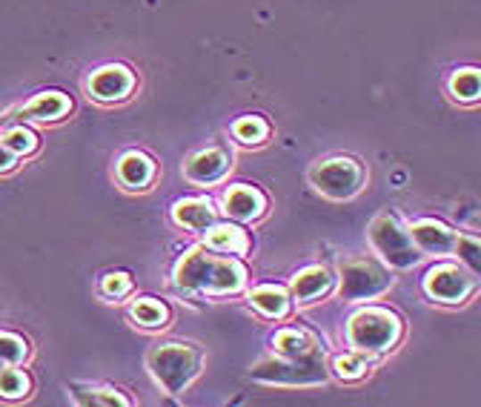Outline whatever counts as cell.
<instances>
[{
    "instance_id": "cell-7",
    "label": "cell",
    "mask_w": 481,
    "mask_h": 407,
    "mask_svg": "<svg viewBox=\"0 0 481 407\" xmlns=\"http://www.w3.org/2000/svg\"><path fill=\"white\" fill-rule=\"evenodd\" d=\"M364 181L361 167L352 158H333L312 170V184L329 198H350L359 193Z\"/></svg>"
},
{
    "instance_id": "cell-3",
    "label": "cell",
    "mask_w": 481,
    "mask_h": 407,
    "mask_svg": "<svg viewBox=\"0 0 481 407\" xmlns=\"http://www.w3.org/2000/svg\"><path fill=\"white\" fill-rule=\"evenodd\" d=\"M149 370L167 393H181L201 370V353L189 345H158L149 353Z\"/></svg>"
},
{
    "instance_id": "cell-30",
    "label": "cell",
    "mask_w": 481,
    "mask_h": 407,
    "mask_svg": "<svg viewBox=\"0 0 481 407\" xmlns=\"http://www.w3.org/2000/svg\"><path fill=\"white\" fill-rule=\"evenodd\" d=\"M15 161H18V155L6 146L4 138H0V172H9L12 167H15Z\"/></svg>"
},
{
    "instance_id": "cell-28",
    "label": "cell",
    "mask_w": 481,
    "mask_h": 407,
    "mask_svg": "<svg viewBox=\"0 0 481 407\" xmlns=\"http://www.w3.org/2000/svg\"><path fill=\"white\" fill-rule=\"evenodd\" d=\"M452 250H456V253L461 255V262L476 273V270H478V262H481V259H478V255H481L478 238H473V236H459L456 244H452Z\"/></svg>"
},
{
    "instance_id": "cell-18",
    "label": "cell",
    "mask_w": 481,
    "mask_h": 407,
    "mask_svg": "<svg viewBox=\"0 0 481 407\" xmlns=\"http://www.w3.org/2000/svg\"><path fill=\"white\" fill-rule=\"evenodd\" d=\"M69 110H72V104H69V98H63L61 92H44V95H37V98H32L21 115L35 118V120H54V118L66 115Z\"/></svg>"
},
{
    "instance_id": "cell-8",
    "label": "cell",
    "mask_w": 481,
    "mask_h": 407,
    "mask_svg": "<svg viewBox=\"0 0 481 407\" xmlns=\"http://www.w3.org/2000/svg\"><path fill=\"white\" fill-rule=\"evenodd\" d=\"M476 287V276L464 273L456 264H435L427 276H424V290L430 298H438L444 304H459Z\"/></svg>"
},
{
    "instance_id": "cell-10",
    "label": "cell",
    "mask_w": 481,
    "mask_h": 407,
    "mask_svg": "<svg viewBox=\"0 0 481 407\" xmlns=\"http://www.w3.org/2000/svg\"><path fill=\"white\" fill-rule=\"evenodd\" d=\"M229 170V155L224 149H203L195 158L187 164V179L195 181V184H212L218 179H224V172Z\"/></svg>"
},
{
    "instance_id": "cell-15",
    "label": "cell",
    "mask_w": 481,
    "mask_h": 407,
    "mask_svg": "<svg viewBox=\"0 0 481 407\" xmlns=\"http://www.w3.org/2000/svg\"><path fill=\"white\" fill-rule=\"evenodd\" d=\"M333 287V276H329L327 267H307L293 278V295L298 302H312V298L324 295Z\"/></svg>"
},
{
    "instance_id": "cell-25",
    "label": "cell",
    "mask_w": 481,
    "mask_h": 407,
    "mask_svg": "<svg viewBox=\"0 0 481 407\" xmlns=\"http://www.w3.org/2000/svg\"><path fill=\"white\" fill-rule=\"evenodd\" d=\"M4 141H6V146L15 155H29V153H35V149H37V135L32 129H23V127L9 129Z\"/></svg>"
},
{
    "instance_id": "cell-1",
    "label": "cell",
    "mask_w": 481,
    "mask_h": 407,
    "mask_svg": "<svg viewBox=\"0 0 481 407\" xmlns=\"http://www.w3.org/2000/svg\"><path fill=\"white\" fill-rule=\"evenodd\" d=\"M246 270L236 259H221V255H210L203 250H192L189 255H184L175 270V281L181 287L212 293V295L241 290Z\"/></svg>"
},
{
    "instance_id": "cell-11",
    "label": "cell",
    "mask_w": 481,
    "mask_h": 407,
    "mask_svg": "<svg viewBox=\"0 0 481 407\" xmlns=\"http://www.w3.org/2000/svg\"><path fill=\"white\" fill-rule=\"evenodd\" d=\"M224 207H227V212L232 215V219L253 221V219H258L261 212H264L267 198L261 195L255 187L238 184V187H232L229 193L224 195Z\"/></svg>"
},
{
    "instance_id": "cell-14",
    "label": "cell",
    "mask_w": 481,
    "mask_h": 407,
    "mask_svg": "<svg viewBox=\"0 0 481 407\" xmlns=\"http://www.w3.org/2000/svg\"><path fill=\"white\" fill-rule=\"evenodd\" d=\"M206 247L215 253H229V255H244L250 250V241L241 227L232 224H212L210 233H206Z\"/></svg>"
},
{
    "instance_id": "cell-12",
    "label": "cell",
    "mask_w": 481,
    "mask_h": 407,
    "mask_svg": "<svg viewBox=\"0 0 481 407\" xmlns=\"http://www.w3.org/2000/svg\"><path fill=\"white\" fill-rule=\"evenodd\" d=\"M410 238L419 244V250H424V253H438V255L450 253L452 244H456V236H452L442 221H430V219L412 224V227H410Z\"/></svg>"
},
{
    "instance_id": "cell-22",
    "label": "cell",
    "mask_w": 481,
    "mask_h": 407,
    "mask_svg": "<svg viewBox=\"0 0 481 407\" xmlns=\"http://www.w3.org/2000/svg\"><path fill=\"white\" fill-rule=\"evenodd\" d=\"M29 393V378H26L23 370H15V368H4L0 370V396L4 399H21Z\"/></svg>"
},
{
    "instance_id": "cell-4",
    "label": "cell",
    "mask_w": 481,
    "mask_h": 407,
    "mask_svg": "<svg viewBox=\"0 0 481 407\" xmlns=\"http://www.w3.org/2000/svg\"><path fill=\"white\" fill-rule=\"evenodd\" d=\"M369 241H373V247L378 250L381 259L390 262L393 267L404 270V267H412L419 262V250L412 247L410 233L390 212L378 215V219L373 221V227H369Z\"/></svg>"
},
{
    "instance_id": "cell-24",
    "label": "cell",
    "mask_w": 481,
    "mask_h": 407,
    "mask_svg": "<svg viewBox=\"0 0 481 407\" xmlns=\"http://www.w3.org/2000/svg\"><path fill=\"white\" fill-rule=\"evenodd\" d=\"M232 132H236V138L244 144H261L270 135V127L264 118H241L238 124L232 127Z\"/></svg>"
},
{
    "instance_id": "cell-20",
    "label": "cell",
    "mask_w": 481,
    "mask_h": 407,
    "mask_svg": "<svg viewBox=\"0 0 481 407\" xmlns=\"http://www.w3.org/2000/svg\"><path fill=\"white\" fill-rule=\"evenodd\" d=\"M132 316L137 324H144V328H161L163 321H167V307L155 298H137L132 304Z\"/></svg>"
},
{
    "instance_id": "cell-23",
    "label": "cell",
    "mask_w": 481,
    "mask_h": 407,
    "mask_svg": "<svg viewBox=\"0 0 481 407\" xmlns=\"http://www.w3.org/2000/svg\"><path fill=\"white\" fill-rule=\"evenodd\" d=\"M75 399L80 404H129L127 396L109 387H75Z\"/></svg>"
},
{
    "instance_id": "cell-17",
    "label": "cell",
    "mask_w": 481,
    "mask_h": 407,
    "mask_svg": "<svg viewBox=\"0 0 481 407\" xmlns=\"http://www.w3.org/2000/svg\"><path fill=\"white\" fill-rule=\"evenodd\" d=\"M155 175V164L144 153H127L118 164V179L129 189H144Z\"/></svg>"
},
{
    "instance_id": "cell-13",
    "label": "cell",
    "mask_w": 481,
    "mask_h": 407,
    "mask_svg": "<svg viewBox=\"0 0 481 407\" xmlns=\"http://www.w3.org/2000/svg\"><path fill=\"white\" fill-rule=\"evenodd\" d=\"M172 219L189 227V229H210L215 224V210H212V201L206 198H184L178 201L172 207Z\"/></svg>"
},
{
    "instance_id": "cell-26",
    "label": "cell",
    "mask_w": 481,
    "mask_h": 407,
    "mask_svg": "<svg viewBox=\"0 0 481 407\" xmlns=\"http://www.w3.org/2000/svg\"><path fill=\"white\" fill-rule=\"evenodd\" d=\"M336 370L341 378H361L367 373V359L364 353H344V356L336 359Z\"/></svg>"
},
{
    "instance_id": "cell-21",
    "label": "cell",
    "mask_w": 481,
    "mask_h": 407,
    "mask_svg": "<svg viewBox=\"0 0 481 407\" xmlns=\"http://www.w3.org/2000/svg\"><path fill=\"white\" fill-rule=\"evenodd\" d=\"M450 89H452V95H456L459 101L473 104L478 98V92H481V78H478L476 70H461V72L452 75Z\"/></svg>"
},
{
    "instance_id": "cell-19",
    "label": "cell",
    "mask_w": 481,
    "mask_h": 407,
    "mask_svg": "<svg viewBox=\"0 0 481 407\" xmlns=\"http://www.w3.org/2000/svg\"><path fill=\"white\" fill-rule=\"evenodd\" d=\"M253 307H258L270 319H281L290 310V295L278 284H264V287H258L253 293Z\"/></svg>"
},
{
    "instance_id": "cell-2",
    "label": "cell",
    "mask_w": 481,
    "mask_h": 407,
    "mask_svg": "<svg viewBox=\"0 0 481 407\" xmlns=\"http://www.w3.org/2000/svg\"><path fill=\"white\" fill-rule=\"evenodd\" d=\"M402 336V319L384 307H364L347 324V338L359 353H384Z\"/></svg>"
},
{
    "instance_id": "cell-5",
    "label": "cell",
    "mask_w": 481,
    "mask_h": 407,
    "mask_svg": "<svg viewBox=\"0 0 481 407\" xmlns=\"http://www.w3.org/2000/svg\"><path fill=\"white\" fill-rule=\"evenodd\" d=\"M255 378L270 385H319L327 378L324 356L315 353L307 359H284V361H267L253 370Z\"/></svg>"
},
{
    "instance_id": "cell-9",
    "label": "cell",
    "mask_w": 481,
    "mask_h": 407,
    "mask_svg": "<svg viewBox=\"0 0 481 407\" xmlns=\"http://www.w3.org/2000/svg\"><path fill=\"white\" fill-rule=\"evenodd\" d=\"M135 87V75L127 70V66H104L92 78H89V95L98 101H120L127 98Z\"/></svg>"
},
{
    "instance_id": "cell-27",
    "label": "cell",
    "mask_w": 481,
    "mask_h": 407,
    "mask_svg": "<svg viewBox=\"0 0 481 407\" xmlns=\"http://www.w3.org/2000/svg\"><path fill=\"white\" fill-rule=\"evenodd\" d=\"M26 359V342L12 333H0V361L21 364Z\"/></svg>"
},
{
    "instance_id": "cell-31",
    "label": "cell",
    "mask_w": 481,
    "mask_h": 407,
    "mask_svg": "<svg viewBox=\"0 0 481 407\" xmlns=\"http://www.w3.org/2000/svg\"><path fill=\"white\" fill-rule=\"evenodd\" d=\"M4 368H6V364H4V361H0V370H4Z\"/></svg>"
},
{
    "instance_id": "cell-16",
    "label": "cell",
    "mask_w": 481,
    "mask_h": 407,
    "mask_svg": "<svg viewBox=\"0 0 481 407\" xmlns=\"http://www.w3.org/2000/svg\"><path fill=\"white\" fill-rule=\"evenodd\" d=\"M275 350H278L284 359H307V356H315V353H321L319 338L307 330H281L275 336Z\"/></svg>"
},
{
    "instance_id": "cell-29",
    "label": "cell",
    "mask_w": 481,
    "mask_h": 407,
    "mask_svg": "<svg viewBox=\"0 0 481 407\" xmlns=\"http://www.w3.org/2000/svg\"><path fill=\"white\" fill-rule=\"evenodd\" d=\"M132 290V278L127 273H109L104 281H101V293L109 295V298H120Z\"/></svg>"
},
{
    "instance_id": "cell-6",
    "label": "cell",
    "mask_w": 481,
    "mask_h": 407,
    "mask_svg": "<svg viewBox=\"0 0 481 407\" xmlns=\"http://www.w3.org/2000/svg\"><path fill=\"white\" fill-rule=\"evenodd\" d=\"M390 273L376 262L355 259L341 267V295L361 302V298H373L390 287Z\"/></svg>"
}]
</instances>
